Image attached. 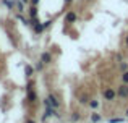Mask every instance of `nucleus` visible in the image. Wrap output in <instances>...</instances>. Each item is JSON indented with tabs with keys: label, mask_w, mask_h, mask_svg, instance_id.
Returning a JSON list of instances; mask_svg holds the SVG:
<instances>
[{
	"label": "nucleus",
	"mask_w": 128,
	"mask_h": 123,
	"mask_svg": "<svg viewBox=\"0 0 128 123\" xmlns=\"http://www.w3.org/2000/svg\"><path fill=\"white\" fill-rule=\"evenodd\" d=\"M102 96H104L106 101H114V99L117 97V91H114L112 88H106L102 91Z\"/></svg>",
	"instance_id": "obj_1"
},
{
	"label": "nucleus",
	"mask_w": 128,
	"mask_h": 123,
	"mask_svg": "<svg viewBox=\"0 0 128 123\" xmlns=\"http://www.w3.org/2000/svg\"><path fill=\"white\" fill-rule=\"evenodd\" d=\"M31 24L34 26V32H36V34H41V32L44 31V29H46L44 23H41L38 18H36V19H31Z\"/></svg>",
	"instance_id": "obj_2"
},
{
	"label": "nucleus",
	"mask_w": 128,
	"mask_h": 123,
	"mask_svg": "<svg viewBox=\"0 0 128 123\" xmlns=\"http://www.w3.org/2000/svg\"><path fill=\"white\" fill-rule=\"evenodd\" d=\"M117 96L122 97V99H126L128 97V84L123 83L122 86H118V88H117Z\"/></svg>",
	"instance_id": "obj_3"
},
{
	"label": "nucleus",
	"mask_w": 128,
	"mask_h": 123,
	"mask_svg": "<svg viewBox=\"0 0 128 123\" xmlns=\"http://www.w3.org/2000/svg\"><path fill=\"white\" fill-rule=\"evenodd\" d=\"M76 19H78V15H76V11H73V10H70L65 15V23H75Z\"/></svg>",
	"instance_id": "obj_4"
},
{
	"label": "nucleus",
	"mask_w": 128,
	"mask_h": 123,
	"mask_svg": "<svg viewBox=\"0 0 128 123\" xmlns=\"http://www.w3.org/2000/svg\"><path fill=\"white\" fill-rule=\"evenodd\" d=\"M47 99H49L50 105H52L54 109H58V107H60V102L57 101V97H55V96H54V94H49V96H47Z\"/></svg>",
	"instance_id": "obj_5"
},
{
	"label": "nucleus",
	"mask_w": 128,
	"mask_h": 123,
	"mask_svg": "<svg viewBox=\"0 0 128 123\" xmlns=\"http://www.w3.org/2000/svg\"><path fill=\"white\" fill-rule=\"evenodd\" d=\"M41 60L46 63V65L52 62V55H50V52H42V54H41Z\"/></svg>",
	"instance_id": "obj_6"
},
{
	"label": "nucleus",
	"mask_w": 128,
	"mask_h": 123,
	"mask_svg": "<svg viewBox=\"0 0 128 123\" xmlns=\"http://www.w3.org/2000/svg\"><path fill=\"white\" fill-rule=\"evenodd\" d=\"M29 16H31V19L38 18V5H31V8H29Z\"/></svg>",
	"instance_id": "obj_7"
},
{
	"label": "nucleus",
	"mask_w": 128,
	"mask_h": 123,
	"mask_svg": "<svg viewBox=\"0 0 128 123\" xmlns=\"http://www.w3.org/2000/svg\"><path fill=\"white\" fill-rule=\"evenodd\" d=\"M32 71H34V68H32L31 65H28V63H26V66H24V73H26V76H32Z\"/></svg>",
	"instance_id": "obj_8"
},
{
	"label": "nucleus",
	"mask_w": 128,
	"mask_h": 123,
	"mask_svg": "<svg viewBox=\"0 0 128 123\" xmlns=\"http://www.w3.org/2000/svg\"><path fill=\"white\" fill-rule=\"evenodd\" d=\"M91 122H92V123L100 122V115L99 114H91Z\"/></svg>",
	"instance_id": "obj_9"
},
{
	"label": "nucleus",
	"mask_w": 128,
	"mask_h": 123,
	"mask_svg": "<svg viewBox=\"0 0 128 123\" xmlns=\"http://www.w3.org/2000/svg\"><path fill=\"white\" fill-rule=\"evenodd\" d=\"M44 65H46V63H44V62L41 60V58H39V62H38V63H36V66H34V68H36V70H38V71H41V70L44 68Z\"/></svg>",
	"instance_id": "obj_10"
},
{
	"label": "nucleus",
	"mask_w": 128,
	"mask_h": 123,
	"mask_svg": "<svg viewBox=\"0 0 128 123\" xmlns=\"http://www.w3.org/2000/svg\"><path fill=\"white\" fill-rule=\"evenodd\" d=\"M28 101H29V102H34V101H36V94H34L32 91H28Z\"/></svg>",
	"instance_id": "obj_11"
},
{
	"label": "nucleus",
	"mask_w": 128,
	"mask_h": 123,
	"mask_svg": "<svg viewBox=\"0 0 128 123\" xmlns=\"http://www.w3.org/2000/svg\"><path fill=\"white\" fill-rule=\"evenodd\" d=\"M118 70H120V71H126V70H128V63L126 62H122L118 65Z\"/></svg>",
	"instance_id": "obj_12"
},
{
	"label": "nucleus",
	"mask_w": 128,
	"mask_h": 123,
	"mask_svg": "<svg viewBox=\"0 0 128 123\" xmlns=\"http://www.w3.org/2000/svg\"><path fill=\"white\" fill-rule=\"evenodd\" d=\"M16 8H18V11H24V5H23V2L20 0V2H15Z\"/></svg>",
	"instance_id": "obj_13"
},
{
	"label": "nucleus",
	"mask_w": 128,
	"mask_h": 123,
	"mask_svg": "<svg viewBox=\"0 0 128 123\" xmlns=\"http://www.w3.org/2000/svg\"><path fill=\"white\" fill-rule=\"evenodd\" d=\"M89 107H91V109H94V110H96V109L99 107V101H89Z\"/></svg>",
	"instance_id": "obj_14"
},
{
	"label": "nucleus",
	"mask_w": 128,
	"mask_h": 123,
	"mask_svg": "<svg viewBox=\"0 0 128 123\" xmlns=\"http://www.w3.org/2000/svg\"><path fill=\"white\" fill-rule=\"evenodd\" d=\"M122 81L125 83V84H128V70H126V71H123V73H122Z\"/></svg>",
	"instance_id": "obj_15"
},
{
	"label": "nucleus",
	"mask_w": 128,
	"mask_h": 123,
	"mask_svg": "<svg viewBox=\"0 0 128 123\" xmlns=\"http://www.w3.org/2000/svg\"><path fill=\"white\" fill-rule=\"evenodd\" d=\"M109 123H123V118H110Z\"/></svg>",
	"instance_id": "obj_16"
},
{
	"label": "nucleus",
	"mask_w": 128,
	"mask_h": 123,
	"mask_svg": "<svg viewBox=\"0 0 128 123\" xmlns=\"http://www.w3.org/2000/svg\"><path fill=\"white\" fill-rule=\"evenodd\" d=\"M80 104H88V97L86 96H83V97L80 99Z\"/></svg>",
	"instance_id": "obj_17"
},
{
	"label": "nucleus",
	"mask_w": 128,
	"mask_h": 123,
	"mask_svg": "<svg viewBox=\"0 0 128 123\" xmlns=\"http://www.w3.org/2000/svg\"><path fill=\"white\" fill-rule=\"evenodd\" d=\"M80 118H81V117H80V115H73V117H72V120H73V122H78Z\"/></svg>",
	"instance_id": "obj_18"
},
{
	"label": "nucleus",
	"mask_w": 128,
	"mask_h": 123,
	"mask_svg": "<svg viewBox=\"0 0 128 123\" xmlns=\"http://www.w3.org/2000/svg\"><path fill=\"white\" fill-rule=\"evenodd\" d=\"M29 2H31V5H39V2H41V0H29Z\"/></svg>",
	"instance_id": "obj_19"
},
{
	"label": "nucleus",
	"mask_w": 128,
	"mask_h": 123,
	"mask_svg": "<svg viewBox=\"0 0 128 123\" xmlns=\"http://www.w3.org/2000/svg\"><path fill=\"white\" fill-rule=\"evenodd\" d=\"M26 123H36L34 120H31V118H29V120H26Z\"/></svg>",
	"instance_id": "obj_20"
},
{
	"label": "nucleus",
	"mask_w": 128,
	"mask_h": 123,
	"mask_svg": "<svg viewBox=\"0 0 128 123\" xmlns=\"http://www.w3.org/2000/svg\"><path fill=\"white\" fill-rule=\"evenodd\" d=\"M125 117L128 118V109H126V110H125Z\"/></svg>",
	"instance_id": "obj_21"
},
{
	"label": "nucleus",
	"mask_w": 128,
	"mask_h": 123,
	"mask_svg": "<svg viewBox=\"0 0 128 123\" xmlns=\"http://www.w3.org/2000/svg\"><path fill=\"white\" fill-rule=\"evenodd\" d=\"M73 2V0H65V3H72Z\"/></svg>",
	"instance_id": "obj_22"
},
{
	"label": "nucleus",
	"mask_w": 128,
	"mask_h": 123,
	"mask_svg": "<svg viewBox=\"0 0 128 123\" xmlns=\"http://www.w3.org/2000/svg\"><path fill=\"white\" fill-rule=\"evenodd\" d=\"M126 47H128V36H126Z\"/></svg>",
	"instance_id": "obj_23"
},
{
	"label": "nucleus",
	"mask_w": 128,
	"mask_h": 123,
	"mask_svg": "<svg viewBox=\"0 0 128 123\" xmlns=\"http://www.w3.org/2000/svg\"><path fill=\"white\" fill-rule=\"evenodd\" d=\"M88 2H89V0H88Z\"/></svg>",
	"instance_id": "obj_24"
}]
</instances>
